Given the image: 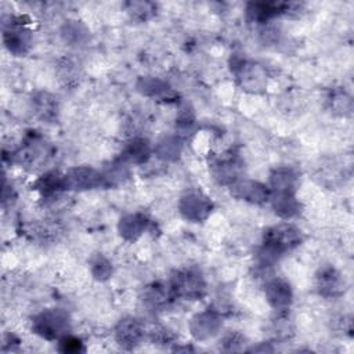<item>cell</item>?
Wrapping results in <instances>:
<instances>
[{"label": "cell", "instance_id": "obj_25", "mask_svg": "<svg viewBox=\"0 0 354 354\" xmlns=\"http://www.w3.org/2000/svg\"><path fill=\"white\" fill-rule=\"evenodd\" d=\"M82 28L83 26L80 24H77L76 21L65 25L64 30H62V35H64L65 40H69L72 43H79L83 39V36L87 33V32H82L80 30Z\"/></svg>", "mask_w": 354, "mask_h": 354}, {"label": "cell", "instance_id": "obj_23", "mask_svg": "<svg viewBox=\"0 0 354 354\" xmlns=\"http://www.w3.org/2000/svg\"><path fill=\"white\" fill-rule=\"evenodd\" d=\"M126 176H127L126 162L122 160L120 163L112 165L104 174H101L102 185H115V184L123 181V178H126Z\"/></svg>", "mask_w": 354, "mask_h": 354}, {"label": "cell", "instance_id": "obj_1", "mask_svg": "<svg viewBox=\"0 0 354 354\" xmlns=\"http://www.w3.org/2000/svg\"><path fill=\"white\" fill-rule=\"evenodd\" d=\"M301 242V232L292 224L274 225L264 234V242L259 252L261 266L270 267L285 252L296 248Z\"/></svg>", "mask_w": 354, "mask_h": 354}, {"label": "cell", "instance_id": "obj_18", "mask_svg": "<svg viewBox=\"0 0 354 354\" xmlns=\"http://www.w3.org/2000/svg\"><path fill=\"white\" fill-rule=\"evenodd\" d=\"M271 199H272V207L278 216L283 218H289L299 213L300 205L293 196V194H274Z\"/></svg>", "mask_w": 354, "mask_h": 354}, {"label": "cell", "instance_id": "obj_8", "mask_svg": "<svg viewBox=\"0 0 354 354\" xmlns=\"http://www.w3.org/2000/svg\"><path fill=\"white\" fill-rule=\"evenodd\" d=\"M231 194L235 198L245 199L253 203H263L270 198V191L266 185L250 180H236L235 183H232Z\"/></svg>", "mask_w": 354, "mask_h": 354}, {"label": "cell", "instance_id": "obj_28", "mask_svg": "<svg viewBox=\"0 0 354 354\" xmlns=\"http://www.w3.org/2000/svg\"><path fill=\"white\" fill-rule=\"evenodd\" d=\"M330 102H332V108L340 113H344L346 111H350V108H351V101L344 93L335 94L332 97Z\"/></svg>", "mask_w": 354, "mask_h": 354}, {"label": "cell", "instance_id": "obj_16", "mask_svg": "<svg viewBox=\"0 0 354 354\" xmlns=\"http://www.w3.org/2000/svg\"><path fill=\"white\" fill-rule=\"evenodd\" d=\"M151 153V148L147 140L133 138L123 151L122 160L130 163H144Z\"/></svg>", "mask_w": 354, "mask_h": 354}, {"label": "cell", "instance_id": "obj_9", "mask_svg": "<svg viewBox=\"0 0 354 354\" xmlns=\"http://www.w3.org/2000/svg\"><path fill=\"white\" fill-rule=\"evenodd\" d=\"M293 3H275V1H261V3H249L246 12L250 21L263 24L279 15L282 12H288Z\"/></svg>", "mask_w": 354, "mask_h": 354}, {"label": "cell", "instance_id": "obj_6", "mask_svg": "<svg viewBox=\"0 0 354 354\" xmlns=\"http://www.w3.org/2000/svg\"><path fill=\"white\" fill-rule=\"evenodd\" d=\"M315 286L319 295L335 297L344 292V279L333 267H324L315 277Z\"/></svg>", "mask_w": 354, "mask_h": 354}, {"label": "cell", "instance_id": "obj_10", "mask_svg": "<svg viewBox=\"0 0 354 354\" xmlns=\"http://www.w3.org/2000/svg\"><path fill=\"white\" fill-rule=\"evenodd\" d=\"M238 79L241 80V84L245 90L250 91H259L266 84V75L260 65L252 64V62H239L238 66H235Z\"/></svg>", "mask_w": 354, "mask_h": 354}, {"label": "cell", "instance_id": "obj_12", "mask_svg": "<svg viewBox=\"0 0 354 354\" xmlns=\"http://www.w3.org/2000/svg\"><path fill=\"white\" fill-rule=\"evenodd\" d=\"M212 167L214 178L223 184H232L238 180L239 163L234 155H223Z\"/></svg>", "mask_w": 354, "mask_h": 354}, {"label": "cell", "instance_id": "obj_22", "mask_svg": "<svg viewBox=\"0 0 354 354\" xmlns=\"http://www.w3.org/2000/svg\"><path fill=\"white\" fill-rule=\"evenodd\" d=\"M36 109H37V113L43 118V119H53L55 118V113H57V104L54 101V97H51L50 94H40L37 98H36Z\"/></svg>", "mask_w": 354, "mask_h": 354}, {"label": "cell", "instance_id": "obj_19", "mask_svg": "<svg viewBox=\"0 0 354 354\" xmlns=\"http://www.w3.org/2000/svg\"><path fill=\"white\" fill-rule=\"evenodd\" d=\"M36 188L39 191H41L44 195H51L55 192H59L62 189H66V180H65V174H59L57 171H51L47 173L44 176H41L37 183H36Z\"/></svg>", "mask_w": 354, "mask_h": 354}, {"label": "cell", "instance_id": "obj_5", "mask_svg": "<svg viewBox=\"0 0 354 354\" xmlns=\"http://www.w3.org/2000/svg\"><path fill=\"white\" fill-rule=\"evenodd\" d=\"M3 39L6 47L15 55H22L30 46V32L22 25V22H10L4 26Z\"/></svg>", "mask_w": 354, "mask_h": 354}, {"label": "cell", "instance_id": "obj_20", "mask_svg": "<svg viewBox=\"0 0 354 354\" xmlns=\"http://www.w3.org/2000/svg\"><path fill=\"white\" fill-rule=\"evenodd\" d=\"M181 141L178 137H165L156 145V153L163 160H176L181 152Z\"/></svg>", "mask_w": 354, "mask_h": 354}, {"label": "cell", "instance_id": "obj_26", "mask_svg": "<svg viewBox=\"0 0 354 354\" xmlns=\"http://www.w3.org/2000/svg\"><path fill=\"white\" fill-rule=\"evenodd\" d=\"M93 274L95 275V278L98 279H105L111 275L112 272V267H111V263L102 257V256H98L94 263H93Z\"/></svg>", "mask_w": 354, "mask_h": 354}, {"label": "cell", "instance_id": "obj_17", "mask_svg": "<svg viewBox=\"0 0 354 354\" xmlns=\"http://www.w3.org/2000/svg\"><path fill=\"white\" fill-rule=\"evenodd\" d=\"M147 220L141 214H129L123 217L119 223V232L126 239H136L141 235V232L145 230Z\"/></svg>", "mask_w": 354, "mask_h": 354}, {"label": "cell", "instance_id": "obj_27", "mask_svg": "<svg viewBox=\"0 0 354 354\" xmlns=\"http://www.w3.org/2000/svg\"><path fill=\"white\" fill-rule=\"evenodd\" d=\"M59 350L62 353H79V351H83V346H82V342L79 339L72 337V336H66V337L61 339Z\"/></svg>", "mask_w": 354, "mask_h": 354}, {"label": "cell", "instance_id": "obj_24", "mask_svg": "<svg viewBox=\"0 0 354 354\" xmlns=\"http://www.w3.org/2000/svg\"><path fill=\"white\" fill-rule=\"evenodd\" d=\"M138 87H140L141 93L149 94V95H159V94L167 91V86L163 82L153 79V77L142 79L141 83L138 84Z\"/></svg>", "mask_w": 354, "mask_h": 354}, {"label": "cell", "instance_id": "obj_14", "mask_svg": "<svg viewBox=\"0 0 354 354\" xmlns=\"http://www.w3.org/2000/svg\"><path fill=\"white\" fill-rule=\"evenodd\" d=\"M142 337V326L134 318H124L116 326V339L124 347L136 346Z\"/></svg>", "mask_w": 354, "mask_h": 354}, {"label": "cell", "instance_id": "obj_13", "mask_svg": "<svg viewBox=\"0 0 354 354\" xmlns=\"http://www.w3.org/2000/svg\"><path fill=\"white\" fill-rule=\"evenodd\" d=\"M270 185L274 194H295L297 174L289 167H278L270 176Z\"/></svg>", "mask_w": 354, "mask_h": 354}, {"label": "cell", "instance_id": "obj_4", "mask_svg": "<svg viewBox=\"0 0 354 354\" xmlns=\"http://www.w3.org/2000/svg\"><path fill=\"white\" fill-rule=\"evenodd\" d=\"M180 212L187 220L201 221L212 212V202L201 192H188L180 201Z\"/></svg>", "mask_w": 354, "mask_h": 354}, {"label": "cell", "instance_id": "obj_11", "mask_svg": "<svg viewBox=\"0 0 354 354\" xmlns=\"http://www.w3.org/2000/svg\"><path fill=\"white\" fill-rule=\"evenodd\" d=\"M266 296L268 303L277 310V311H285L288 310L290 301H292V289L289 283L281 278L272 279L268 282L266 288Z\"/></svg>", "mask_w": 354, "mask_h": 354}, {"label": "cell", "instance_id": "obj_2", "mask_svg": "<svg viewBox=\"0 0 354 354\" xmlns=\"http://www.w3.org/2000/svg\"><path fill=\"white\" fill-rule=\"evenodd\" d=\"M32 328L37 335L46 339H57L68 330L69 319L61 310H46L33 319Z\"/></svg>", "mask_w": 354, "mask_h": 354}, {"label": "cell", "instance_id": "obj_15", "mask_svg": "<svg viewBox=\"0 0 354 354\" xmlns=\"http://www.w3.org/2000/svg\"><path fill=\"white\" fill-rule=\"evenodd\" d=\"M218 317L210 311L198 314L191 319V330L196 339H205L212 336L218 329Z\"/></svg>", "mask_w": 354, "mask_h": 354}, {"label": "cell", "instance_id": "obj_3", "mask_svg": "<svg viewBox=\"0 0 354 354\" xmlns=\"http://www.w3.org/2000/svg\"><path fill=\"white\" fill-rule=\"evenodd\" d=\"M170 286L174 296H183L188 299H199L205 293V282L202 275L194 270H185L177 272Z\"/></svg>", "mask_w": 354, "mask_h": 354}, {"label": "cell", "instance_id": "obj_21", "mask_svg": "<svg viewBox=\"0 0 354 354\" xmlns=\"http://www.w3.org/2000/svg\"><path fill=\"white\" fill-rule=\"evenodd\" d=\"M126 11L133 19L140 22L152 18L156 12V4L149 1H129L126 3Z\"/></svg>", "mask_w": 354, "mask_h": 354}, {"label": "cell", "instance_id": "obj_7", "mask_svg": "<svg viewBox=\"0 0 354 354\" xmlns=\"http://www.w3.org/2000/svg\"><path fill=\"white\" fill-rule=\"evenodd\" d=\"M66 189H90L102 185L101 173L91 167H75L65 174Z\"/></svg>", "mask_w": 354, "mask_h": 354}]
</instances>
